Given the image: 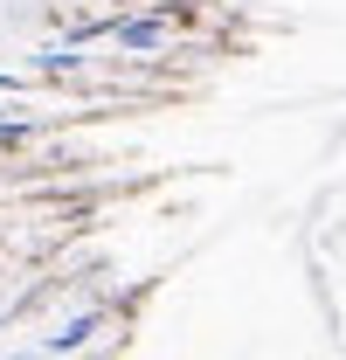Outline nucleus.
I'll return each instance as SVG.
<instances>
[{"label": "nucleus", "mask_w": 346, "mask_h": 360, "mask_svg": "<svg viewBox=\"0 0 346 360\" xmlns=\"http://www.w3.org/2000/svg\"><path fill=\"white\" fill-rule=\"evenodd\" d=\"M90 333H97V312H77V319H63V326L42 340V354H49V360H56V354H77Z\"/></svg>", "instance_id": "nucleus-1"}, {"label": "nucleus", "mask_w": 346, "mask_h": 360, "mask_svg": "<svg viewBox=\"0 0 346 360\" xmlns=\"http://www.w3.org/2000/svg\"><path fill=\"white\" fill-rule=\"evenodd\" d=\"M118 49H167V21H125Z\"/></svg>", "instance_id": "nucleus-2"}, {"label": "nucleus", "mask_w": 346, "mask_h": 360, "mask_svg": "<svg viewBox=\"0 0 346 360\" xmlns=\"http://www.w3.org/2000/svg\"><path fill=\"white\" fill-rule=\"evenodd\" d=\"M0 360H49L42 347H14V354H0Z\"/></svg>", "instance_id": "nucleus-3"}]
</instances>
